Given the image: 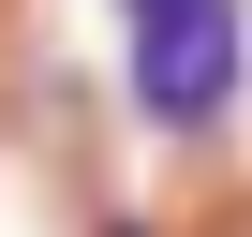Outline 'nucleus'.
<instances>
[{"label":"nucleus","instance_id":"f257e3e1","mask_svg":"<svg viewBox=\"0 0 252 237\" xmlns=\"http://www.w3.org/2000/svg\"><path fill=\"white\" fill-rule=\"evenodd\" d=\"M237 59H252L237 0H163V15H134V104L163 118V134H208V118L237 104Z\"/></svg>","mask_w":252,"mask_h":237},{"label":"nucleus","instance_id":"f03ea898","mask_svg":"<svg viewBox=\"0 0 252 237\" xmlns=\"http://www.w3.org/2000/svg\"><path fill=\"white\" fill-rule=\"evenodd\" d=\"M134 15H163V0H134Z\"/></svg>","mask_w":252,"mask_h":237},{"label":"nucleus","instance_id":"7ed1b4c3","mask_svg":"<svg viewBox=\"0 0 252 237\" xmlns=\"http://www.w3.org/2000/svg\"><path fill=\"white\" fill-rule=\"evenodd\" d=\"M119 237H149V222H119Z\"/></svg>","mask_w":252,"mask_h":237}]
</instances>
